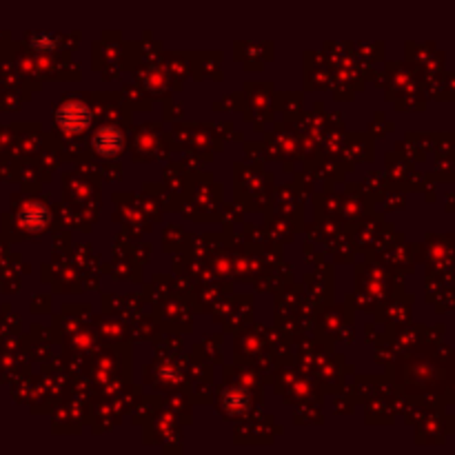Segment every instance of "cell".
<instances>
[{"label":"cell","instance_id":"cell-4","mask_svg":"<svg viewBox=\"0 0 455 455\" xmlns=\"http://www.w3.org/2000/svg\"><path fill=\"white\" fill-rule=\"evenodd\" d=\"M31 45H34L36 49L40 51H51L53 47H56L58 38L56 36H49V34H38V36H31Z\"/></svg>","mask_w":455,"mask_h":455},{"label":"cell","instance_id":"cell-2","mask_svg":"<svg viewBox=\"0 0 455 455\" xmlns=\"http://www.w3.org/2000/svg\"><path fill=\"white\" fill-rule=\"evenodd\" d=\"M91 147L96 154L102 158H116V156H121L125 149V136L118 127L105 125L100 129H96V134L91 138Z\"/></svg>","mask_w":455,"mask_h":455},{"label":"cell","instance_id":"cell-3","mask_svg":"<svg viewBox=\"0 0 455 455\" xmlns=\"http://www.w3.org/2000/svg\"><path fill=\"white\" fill-rule=\"evenodd\" d=\"M47 224V209L42 204H27L23 213V226L29 231H42Z\"/></svg>","mask_w":455,"mask_h":455},{"label":"cell","instance_id":"cell-1","mask_svg":"<svg viewBox=\"0 0 455 455\" xmlns=\"http://www.w3.org/2000/svg\"><path fill=\"white\" fill-rule=\"evenodd\" d=\"M56 123L62 134L78 136L91 125V109L82 100H64L56 111Z\"/></svg>","mask_w":455,"mask_h":455}]
</instances>
